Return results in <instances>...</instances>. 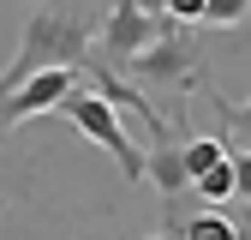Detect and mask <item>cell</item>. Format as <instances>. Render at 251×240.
I'll list each match as a JSON object with an SVG mask.
<instances>
[{"instance_id":"6da1fadb","label":"cell","mask_w":251,"mask_h":240,"mask_svg":"<svg viewBox=\"0 0 251 240\" xmlns=\"http://www.w3.org/2000/svg\"><path fill=\"white\" fill-rule=\"evenodd\" d=\"M96 30H102V0H36L12 66L0 72V96H12L42 66H84V54L96 48Z\"/></svg>"},{"instance_id":"7a4b0ae2","label":"cell","mask_w":251,"mask_h":240,"mask_svg":"<svg viewBox=\"0 0 251 240\" xmlns=\"http://www.w3.org/2000/svg\"><path fill=\"white\" fill-rule=\"evenodd\" d=\"M120 72H132L138 84H162V90H203L209 84V66H203V48L185 24H168L162 36H155L150 48H138L132 60H126Z\"/></svg>"},{"instance_id":"3957f363","label":"cell","mask_w":251,"mask_h":240,"mask_svg":"<svg viewBox=\"0 0 251 240\" xmlns=\"http://www.w3.org/2000/svg\"><path fill=\"white\" fill-rule=\"evenodd\" d=\"M54 114H66L90 144H102V150H108L126 186H144V150L132 144V132H126V120H120V108H114L108 96H96V90H84V84H78Z\"/></svg>"},{"instance_id":"277c9868","label":"cell","mask_w":251,"mask_h":240,"mask_svg":"<svg viewBox=\"0 0 251 240\" xmlns=\"http://www.w3.org/2000/svg\"><path fill=\"white\" fill-rule=\"evenodd\" d=\"M168 24H174V18H150L138 0H114V6H108V18H102V30H96V48H90V54H96V60H108V66L120 72L126 60H132L138 48H150Z\"/></svg>"},{"instance_id":"5b68a950","label":"cell","mask_w":251,"mask_h":240,"mask_svg":"<svg viewBox=\"0 0 251 240\" xmlns=\"http://www.w3.org/2000/svg\"><path fill=\"white\" fill-rule=\"evenodd\" d=\"M168 240H245L227 216H215V210H198V216H174L168 222Z\"/></svg>"},{"instance_id":"8992f818","label":"cell","mask_w":251,"mask_h":240,"mask_svg":"<svg viewBox=\"0 0 251 240\" xmlns=\"http://www.w3.org/2000/svg\"><path fill=\"white\" fill-rule=\"evenodd\" d=\"M203 96H209L215 114H222V138H227V150H251V102H227V96H215L209 84H203Z\"/></svg>"},{"instance_id":"52a82bcc","label":"cell","mask_w":251,"mask_h":240,"mask_svg":"<svg viewBox=\"0 0 251 240\" xmlns=\"http://www.w3.org/2000/svg\"><path fill=\"white\" fill-rule=\"evenodd\" d=\"M192 192H198L203 204H227V198H233V156L215 162V168H203V174L192 180Z\"/></svg>"},{"instance_id":"ba28073f","label":"cell","mask_w":251,"mask_h":240,"mask_svg":"<svg viewBox=\"0 0 251 240\" xmlns=\"http://www.w3.org/2000/svg\"><path fill=\"white\" fill-rule=\"evenodd\" d=\"M245 18H251V0H209V6H203V24L209 30H233Z\"/></svg>"},{"instance_id":"9c48e42d","label":"cell","mask_w":251,"mask_h":240,"mask_svg":"<svg viewBox=\"0 0 251 240\" xmlns=\"http://www.w3.org/2000/svg\"><path fill=\"white\" fill-rule=\"evenodd\" d=\"M227 156H233V198L251 204V150H227Z\"/></svg>"},{"instance_id":"30bf717a","label":"cell","mask_w":251,"mask_h":240,"mask_svg":"<svg viewBox=\"0 0 251 240\" xmlns=\"http://www.w3.org/2000/svg\"><path fill=\"white\" fill-rule=\"evenodd\" d=\"M203 6L209 0H168V18L174 24H203Z\"/></svg>"}]
</instances>
